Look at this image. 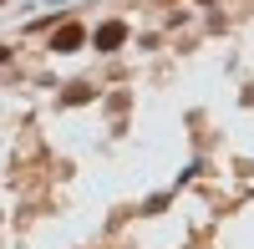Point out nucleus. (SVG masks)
Returning <instances> with one entry per match:
<instances>
[{
	"instance_id": "obj_2",
	"label": "nucleus",
	"mask_w": 254,
	"mask_h": 249,
	"mask_svg": "<svg viewBox=\"0 0 254 249\" xmlns=\"http://www.w3.org/2000/svg\"><path fill=\"white\" fill-rule=\"evenodd\" d=\"M76 46H81V31L76 26H66V31L56 36V51H76Z\"/></svg>"
},
{
	"instance_id": "obj_1",
	"label": "nucleus",
	"mask_w": 254,
	"mask_h": 249,
	"mask_svg": "<svg viewBox=\"0 0 254 249\" xmlns=\"http://www.w3.org/2000/svg\"><path fill=\"white\" fill-rule=\"evenodd\" d=\"M122 36H127L122 20H107V26L97 31V46H102V51H117V46H122Z\"/></svg>"
}]
</instances>
